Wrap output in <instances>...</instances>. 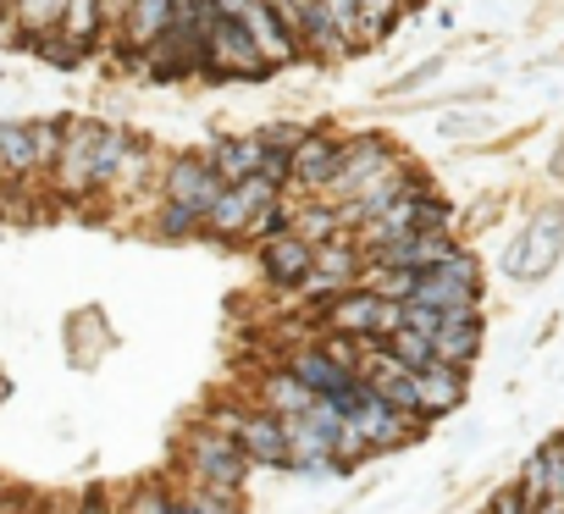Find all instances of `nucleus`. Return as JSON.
Wrapping results in <instances>:
<instances>
[{
  "label": "nucleus",
  "instance_id": "f257e3e1",
  "mask_svg": "<svg viewBox=\"0 0 564 514\" xmlns=\"http://www.w3.org/2000/svg\"><path fill=\"white\" fill-rule=\"evenodd\" d=\"M276 67L265 62V51L254 45V34L243 29V18L216 12L210 34H205V84H265Z\"/></svg>",
  "mask_w": 564,
  "mask_h": 514
},
{
  "label": "nucleus",
  "instance_id": "f03ea898",
  "mask_svg": "<svg viewBox=\"0 0 564 514\" xmlns=\"http://www.w3.org/2000/svg\"><path fill=\"white\" fill-rule=\"evenodd\" d=\"M404 327V305L377 294L371 283L338 294L333 305H322V332H344V338H360V343H388L393 332Z\"/></svg>",
  "mask_w": 564,
  "mask_h": 514
},
{
  "label": "nucleus",
  "instance_id": "7ed1b4c3",
  "mask_svg": "<svg viewBox=\"0 0 564 514\" xmlns=\"http://www.w3.org/2000/svg\"><path fill=\"white\" fill-rule=\"evenodd\" d=\"M210 426L216 431H227V437H238V448L249 453V464H260V470H289V420L282 415H271V409H260V404H232V409H216L210 415Z\"/></svg>",
  "mask_w": 564,
  "mask_h": 514
},
{
  "label": "nucleus",
  "instance_id": "20e7f679",
  "mask_svg": "<svg viewBox=\"0 0 564 514\" xmlns=\"http://www.w3.org/2000/svg\"><path fill=\"white\" fill-rule=\"evenodd\" d=\"M410 150L399 144V139H388V133H355V139H344V161H338V177H333V188H327V199L333 205H349V199H360L377 177H388L399 161H404Z\"/></svg>",
  "mask_w": 564,
  "mask_h": 514
},
{
  "label": "nucleus",
  "instance_id": "39448f33",
  "mask_svg": "<svg viewBox=\"0 0 564 514\" xmlns=\"http://www.w3.org/2000/svg\"><path fill=\"white\" fill-rule=\"evenodd\" d=\"M183 470H188V481H205V486H243L254 464L238 448V437H227L205 420L183 437Z\"/></svg>",
  "mask_w": 564,
  "mask_h": 514
},
{
  "label": "nucleus",
  "instance_id": "423d86ee",
  "mask_svg": "<svg viewBox=\"0 0 564 514\" xmlns=\"http://www.w3.org/2000/svg\"><path fill=\"white\" fill-rule=\"evenodd\" d=\"M366 272H371V254L355 243V232H344V238H333V243H322V249H316V266H311V277H305L300 299L322 310V305H333L338 294L360 288V283H366Z\"/></svg>",
  "mask_w": 564,
  "mask_h": 514
},
{
  "label": "nucleus",
  "instance_id": "0eeeda50",
  "mask_svg": "<svg viewBox=\"0 0 564 514\" xmlns=\"http://www.w3.org/2000/svg\"><path fill=\"white\" fill-rule=\"evenodd\" d=\"M221 194H227V177L216 172L210 150H177V155L161 166V199L188 205V210L205 216V221H210V210H216Z\"/></svg>",
  "mask_w": 564,
  "mask_h": 514
},
{
  "label": "nucleus",
  "instance_id": "6e6552de",
  "mask_svg": "<svg viewBox=\"0 0 564 514\" xmlns=\"http://www.w3.org/2000/svg\"><path fill=\"white\" fill-rule=\"evenodd\" d=\"M282 194H289V188H282V183H265V177L227 183V194L216 199V210H210V221H205V238H216V243H243L249 221H254L271 199H282Z\"/></svg>",
  "mask_w": 564,
  "mask_h": 514
},
{
  "label": "nucleus",
  "instance_id": "1a4fd4ad",
  "mask_svg": "<svg viewBox=\"0 0 564 514\" xmlns=\"http://www.w3.org/2000/svg\"><path fill=\"white\" fill-rule=\"evenodd\" d=\"M338 161H344V139L333 128H311L289 161V194L300 199H327L333 177H338Z\"/></svg>",
  "mask_w": 564,
  "mask_h": 514
},
{
  "label": "nucleus",
  "instance_id": "9d476101",
  "mask_svg": "<svg viewBox=\"0 0 564 514\" xmlns=\"http://www.w3.org/2000/svg\"><path fill=\"white\" fill-rule=\"evenodd\" d=\"M254 254H260V283L276 288V294H300L311 266H316V243H305L300 232H276Z\"/></svg>",
  "mask_w": 564,
  "mask_h": 514
},
{
  "label": "nucleus",
  "instance_id": "9b49d317",
  "mask_svg": "<svg viewBox=\"0 0 564 514\" xmlns=\"http://www.w3.org/2000/svg\"><path fill=\"white\" fill-rule=\"evenodd\" d=\"M100 133H106V122H73L67 128V144L56 155V183L67 194H89V188L106 183V172H100Z\"/></svg>",
  "mask_w": 564,
  "mask_h": 514
},
{
  "label": "nucleus",
  "instance_id": "f8f14e48",
  "mask_svg": "<svg viewBox=\"0 0 564 514\" xmlns=\"http://www.w3.org/2000/svg\"><path fill=\"white\" fill-rule=\"evenodd\" d=\"M355 431L366 437V448H371V453H388V448L415 442V437L426 431V420H415V415L393 409L382 393H366V404L355 409Z\"/></svg>",
  "mask_w": 564,
  "mask_h": 514
},
{
  "label": "nucleus",
  "instance_id": "ddd939ff",
  "mask_svg": "<svg viewBox=\"0 0 564 514\" xmlns=\"http://www.w3.org/2000/svg\"><path fill=\"white\" fill-rule=\"evenodd\" d=\"M282 365H289L316 398H338V393H349L360 376L349 371V365H338L322 343H300V349H289V354H282Z\"/></svg>",
  "mask_w": 564,
  "mask_h": 514
},
{
  "label": "nucleus",
  "instance_id": "4468645a",
  "mask_svg": "<svg viewBox=\"0 0 564 514\" xmlns=\"http://www.w3.org/2000/svg\"><path fill=\"white\" fill-rule=\"evenodd\" d=\"M481 338H487V327H481V310H454V316H443V327H437V360L443 365H454V371H470L476 365V354H481Z\"/></svg>",
  "mask_w": 564,
  "mask_h": 514
},
{
  "label": "nucleus",
  "instance_id": "2eb2a0df",
  "mask_svg": "<svg viewBox=\"0 0 564 514\" xmlns=\"http://www.w3.org/2000/svg\"><path fill=\"white\" fill-rule=\"evenodd\" d=\"M254 404L271 409V415H282V420H294V415H305V409L316 404V393H311L289 365H271V371H260V382H254Z\"/></svg>",
  "mask_w": 564,
  "mask_h": 514
},
{
  "label": "nucleus",
  "instance_id": "dca6fc26",
  "mask_svg": "<svg viewBox=\"0 0 564 514\" xmlns=\"http://www.w3.org/2000/svg\"><path fill=\"white\" fill-rule=\"evenodd\" d=\"M205 150H210V161H216V172H221L227 183H243V177H260V172H265V144H260V133H221V139H210Z\"/></svg>",
  "mask_w": 564,
  "mask_h": 514
},
{
  "label": "nucleus",
  "instance_id": "f3484780",
  "mask_svg": "<svg viewBox=\"0 0 564 514\" xmlns=\"http://www.w3.org/2000/svg\"><path fill=\"white\" fill-rule=\"evenodd\" d=\"M525 249H531V272H525V283H542V277L553 272V261H558V249H564V205L536 210V221L525 227Z\"/></svg>",
  "mask_w": 564,
  "mask_h": 514
},
{
  "label": "nucleus",
  "instance_id": "a211bd4d",
  "mask_svg": "<svg viewBox=\"0 0 564 514\" xmlns=\"http://www.w3.org/2000/svg\"><path fill=\"white\" fill-rule=\"evenodd\" d=\"M421 382V420H437V415H454L465 404V371L454 365H432L415 376Z\"/></svg>",
  "mask_w": 564,
  "mask_h": 514
},
{
  "label": "nucleus",
  "instance_id": "6ab92c4d",
  "mask_svg": "<svg viewBox=\"0 0 564 514\" xmlns=\"http://www.w3.org/2000/svg\"><path fill=\"white\" fill-rule=\"evenodd\" d=\"M294 232L322 249V243L344 238L349 227H344V210H338L333 199H294Z\"/></svg>",
  "mask_w": 564,
  "mask_h": 514
},
{
  "label": "nucleus",
  "instance_id": "aec40b11",
  "mask_svg": "<svg viewBox=\"0 0 564 514\" xmlns=\"http://www.w3.org/2000/svg\"><path fill=\"white\" fill-rule=\"evenodd\" d=\"M106 0H67V18H62V40H73L78 51H95V40L106 34Z\"/></svg>",
  "mask_w": 564,
  "mask_h": 514
},
{
  "label": "nucleus",
  "instance_id": "412c9836",
  "mask_svg": "<svg viewBox=\"0 0 564 514\" xmlns=\"http://www.w3.org/2000/svg\"><path fill=\"white\" fill-rule=\"evenodd\" d=\"M166 23H172V0H133V7H128V23H122V40H128V51H144V45H155Z\"/></svg>",
  "mask_w": 564,
  "mask_h": 514
},
{
  "label": "nucleus",
  "instance_id": "4be33fe9",
  "mask_svg": "<svg viewBox=\"0 0 564 514\" xmlns=\"http://www.w3.org/2000/svg\"><path fill=\"white\" fill-rule=\"evenodd\" d=\"M355 7H360V45L366 51L388 45L404 23V0H355Z\"/></svg>",
  "mask_w": 564,
  "mask_h": 514
},
{
  "label": "nucleus",
  "instance_id": "5701e85b",
  "mask_svg": "<svg viewBox=\"0 0 564 514\" xmlns=\"http://www.w3.org/2000/svg\"><path fill=\"white\" fill-rule=\"evenodd\" d=\"M12 18H18L23 40H29V45H40L45 34H56V29H62V18H67V0H18Z\"/></svg>",
  "mask_w": 564,
  "mask_h": 514
},
{
  "label": "nucleus",
  "instance_id": "b1692460",
  "mask_svg": "<svg viewBox=\"0 0 564 514\" xmlns=\"http://www.w3.org/2000/svg\"><path fill=\"white\" fill-rule=\"evenodd\" d=\"M388 349H393V360H399L404 371H415V376L432 371V365H443V360H437V343H432L426 332H415V327H399V332L388 338Z\"/></svg>",
  "mask_w": 564,
  "mask_h": 514
},
{
  "label": "nucleus",
  "instance_id": "393cba45",
  "mask_svg": "<svg viewBox=\"0 0 564 514\" xmlns=\"http://www.w3.org/2000/svg\"><path fill=\"white\" fill-rule=\"evenodd\" d=\"M183 503H188L194 514H243V497H238V486H205V481H188Z\"/></svg>",
  "mask_w": 564,
  "mask_h": 514
},
{
  "label": "nucleus",
  "instance_id": "a878e982",
  "mask_svg": "<svg viewBox=\"0 0 564 514\" xmlns=\"http://www.w3.org/2000/svg\"><path fill=\"white\" fill-rule=\"evenodd\" d=\"M155 227H161V238H194V232H205V216H194L188 205H172V199H161V216H155Z\"/></svg>",
  "mask_w": 564,
  "mask_h": 514
},
{
  "label": "nucleus",
  "instance_id": "bb28decb",
  "mask_svg": "<svg viewBox=\"0 0 564 514\" xmlns=\"http://www.w3.org/2000/svg\"><path fill=\"white\" fill-rule=\"evenodd\" d=\"M254 133H260V144H265V150L294 155V150H300V139H305L311 128H305V122H265V128H254Z\"/></svg>",
  "mask_w": 564,
  "mask_h": 514
},
{
  "label": "nucleus",
  "instance_id": "cd10ccee",
  "mask_svg": "<svg viewBox=\"0 0 564 514\" xmlns=\"http://www.w3.org/2000/svg\"><path fill=\"white\" fill-rule=\"evenodd\" d=\"M322 7H327V18L344 29V40L366 56V45H360V7H355V0H322Z\"/></svg>",
  "mask_w": 564,
  "mask_h": 514
},
{
  "label": "nucleus",
  "instance_id": "c85d7f7f",
  "mask_svg": "<svg viewBox=\"0 0 564 514\" xmlns=\"http://www.w3.org/2000/svg\"><path fill=\"white\" fill-rule=\"evenodd\" d=\"M520 492H525L531 503L547 497V448H536V453L525 459V470H520Z\"/></svg>",
  "mask_w": 564,
  "mask_h": 514
},
{
  "label": "nucleus",
  "instance_id": "c756f323",
  "mask_svg": "<svg viewBox=\"0 0 564 514\" xmlns=\"http://www.w3.org/2000/svg\"><path fill=\"white\" fill-rule=\"evenodd\" d=\"M437 73H443V56H432V62L410 67L404 78H393V84H388V95H410V89H421V84H426V78H437Z\"/></svg>",
  "mask_w": 564,
  "mask_h": 514
},
{
  "label": "nucleus",
  "instance_id": "7c9ffc66",
  "mask_svg": "<svg viewBox=\"0 0 564 514\" xmlns=\"http://www.w3.org/2000/svg\"><path fill=\"white\" fill-rule=\"evenodd\" d=\"M547 497H564V437L547 442Z\"/></svg>",
  "mask_w": 564,
  "mask_h": 514
},
{
  "label": "nucleus",
  "instance_id": "2f4dec72",
  "mask_svg": "<svg viewBox=\"0 0 564 514\" xmlns=\"http://www.w3.org/2000/svg\"><path fill=\"white\" fill-rule=\"evenodd\" d=\"M487 514H531V497H525L520 486H509V492H498V497L487 503Z\"/></svg>",
  "mask_w": 564,
  "mask_h": 514
},
{
  "label": "nucleus",
  "instance_id": "473e14b6",
  "mask_svg": "<svg viewBox=\"0 0 564 514\" xmlns=\"http://www.w3.org/2000/svg\"><path fill=\"white\" fill-rule=\"evenodd\" d=\"M443 133H487V117H448Z\"/></svg>",
  "mask_w": 564,
  "mask_h": 514
},
{
  "label": "nucleus",
  "instance_id": "72a5a7b5",
  "mask_svg": "<svg viewBox=\"0 0 564 514\" xmlns=\"http://www.w3.org/2000/svg\"><path fill=\"white\" fill-rule=\"evenodd\" d=\"M166 514H194V508H188L183 497H172V508H166Z\"/></svg>",
  "mask_w": 564,
  "mask_h": 514
},
{
  "label": "nucleus",
  "instance_id": "f704fd0d",
  "mask_svg": "<svg viewBox=\"0 0 564 514\" xmlns=\"http://www.w3.org/2000/svg\"><path fill=\"white\" fill-rule=\"evenodd\" d=\"M84 514H106V503H100V497H89V503H84Z\"/></svg>",
  "mask_w": 564,
  "mask_h": 514
},
{
  "label": "nucleus",
  "instance_id": "c9c22d12",
  "mask_svg": "<svg viewBox=\"0 0 564 514\" xmlns=\"http://www.w3.org/2000/svg\"><path fill=\"white\" fill-rule=\"evenodd\" d=\"M12 7H18V0H0V18H7V12H12Z\"/></svg>",
  "mask_w": 564,
  "mask_h": 514
},
{
  "label": "nucleus",
  "instance_id": "e433bc0d",
  "mask_svg": "<svg viewBox=\"0 0 564 514\" xmlns=\"http://www.w3.org/2000/svg\"><path fill=\"white\" fill-rule=\"evenodd\" d=\"M415 7H426V0H404V12H415Z\"/></svg>",
  "mask_w": 564,
  "mask_h": 514
}]
</instances>
